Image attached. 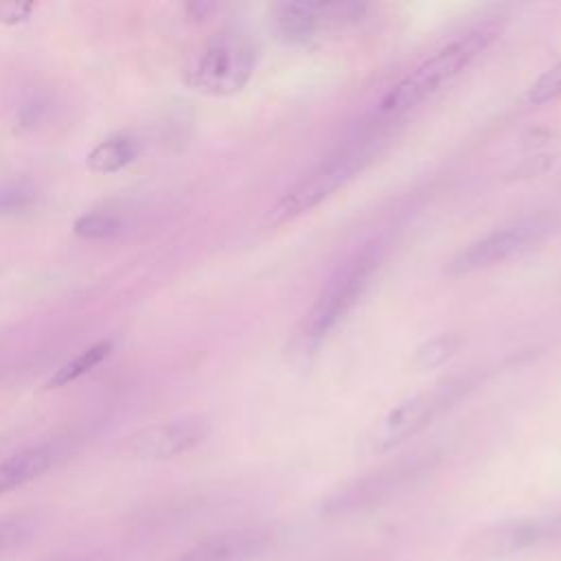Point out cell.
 Instances as JSON below:
<instances>
[{"mask_svg":"<svg viewBox=\"0 0 561 561\" xmlns=\"http://www.w3.org/2000/svg\"><path fill=\"white\" fill-rule=\"evenodd\" d=\"M138 156V145L127 136H114L99 142L88 153V169L94 173H116L131 164Z\"/></svg>","mask_w":561,"mask_h":561,"instance_id":"7c38bea8","label":"cell"},{"mask_svg":"<svg viewBox=\"0 0 561 561\" xmlns=\"http://www.w3.org/2000/svg\"><path fill=\"white\" fill-rule=\"evenodd\" d=\"M114 351L112 340H99L92 346H88L85 351H81L77 357L68 359L66 364H61L44 383L46 388H61L68 386L72 381H77L79 377L88 375L92 368H96L101 362H105Z\"/></svg>","mask_w":561,"mask_h":561,"instance_id":"4fadbf2b","label":"cell"},{"mask_svg":"<svg viewBox=\"0 0 561 561\" xmlns=\"http://www.w3.org/2000/svg\"><path fill=\"white\" fill-rule=\"evenodd\" d=\"M467 379H449L436 383L430 390L408 397L386 414L377 443L381 447H392L414 436L416 432L427 427L436 416H440L449 405H454L467 392Z\"/></svg>","mask_w":561,"mask_h":561,"instance_id":"8992f818","label":"cell"},{"mask_svg":"<svg viewBox=\"0 0 561 561\" xmlns=\"http://www.w3.org/2000/svg\"><path fill=\"white\" fill-rule=\"evenodd\" d=\"M265 548V537L256 533H226L210 537L173 561H252Z\"/></svg>","mask_w":561,"mask_h":561,"instance_id":"9c48e42d","label":"cell"},{"mask_svg":"<svg viewBox=\"0 0 561 561\" xmlns=\"http://www.w3.org/2000/svg\"><path fill=\"white\" fill-rule=\"evenodd\" d=\"M256 66L252 39L239 31L210 35L188 59L184 81L208 96H230L248 85Z\"/></svg>","mask_w":561,"mask_h":561,"instance_id":"7a4b0ae2","label":"cell"},{"mask_svg":"<svg viewBox=\"0 0 561 561\" xmlns=\"http://www.w3.org/2000/svg\"><path fill=\"white\" fill-rule=\"evenodd\" d=\"M458 346V340L454 335H438L430 342H425L423 346L416 348V355H414V366L425 370V368H434V366H440L445 359H449L454 355Z\"/></svg>","mask_w":561,"mask_h":561,"instance_id":"e0dca14e","label":"cell"},{"mask_svg":"<svg viewBox=\"0 0 561 561\" xmlns=\"http://www.w3.org/2000/svg\"><path fill=\"white\" fill-rule=\"evenodd\" d=\"M31 535H33V526L24 517L0 519V559L22 548L31 539Z\"/></svg>","mask_w":561,"mask_h":561,"instance_id":"ac0fdd59","label":"cell"},{"mask_svg":"<svg viewBox=\"0 0 561 561\" xmlns=\"http://www.w3.org/2000/svg\"><path fill=\"white\" fill-rule=\"evenodd\" d=\"M33 11H35V2L2 0L0 2V24L13 26V24H20V22H26Z\"/></svg>","mask_w":561,"mask_h":561,"instance_id":"d6986e66","label":"cell"},{"mask_svg":"<svg viewBox=\"0 0 561 561\" xmlns=\"http://www.w3.org/2000/svg\"><path fill=\"white\" fill-rule=\"evenodd\" d=\"M495 37L493 28H473L434 55L423 59L412 72H408L379 103V114L401 116L423 103L430 94L440 90L445 83L456 79Z\"/></svg>","mask_w":561,"mask_h":561,"instance_id":"6da1fadb","label":"cell"},{"mask_svg":"<svg viewBox=\"0 0 561 561\" xmlns=\"http://www.w3.org/2000/svg\"><path fill=\"white\" fill-rule=\"evenodd\" d=\"M379 265L377 248H364L346 259L324 283L302 322V337L320 342L335 331L366 294L370 278Z\"/></svg>","mask_w":561,"mask_h":561,"instance_id":"277c9868","label":"cell"},{"mask_svg":"<svg viewBox=\"0 0 561 561\" xmlns=\"http://www.w3.org/2000/svg\"><path fill=\"white\" fill-rule=\"evenodd\" d=\"M208 434V423L199 416H186L147 427L129 436L123 449L140 460H167L197 447Z\"/></svg>","mask_w":561,"mask_h":561,"instance_id":"ba28073f","label":"cell"},{"mask_svg":"<svg viewBox=\"0 0 561 561\" xmlns=\"http://www.w3.org/2000/svg\"><path fill=\"white\" fill-rule=\"evenodd\" d=\"M72 232L81 239H112L123 232V219L114 213H85L75 219Z\"/></svg>","mask_w":561,"mask_h":561,"instance_id":"9a60e30c","label":"cell"},{"mask_svg":"<svg viewBox=\"0 0 561 561\" xmlns=\"http://www.w3.org/2000/svg\"><path fill=\"white\" fill-rule=\"evenodd\" d=\"M557 228V217L552 213H533L519 217L506 226H500L480 239L465 245L449 263L447 274L465 276L486 267H493L524 250L543 241Z\"/></svg>","mask_w":561,"mask_h":561,"instance_id":"5b68a950","label":"cell"},{"mask_svg":"<svg viewBox=\"0 0 561 561\" xmlns=\"http://www.w3.org/2000/svg\"><path fill=\"white\" fill-rule=\"evenodd\" d=\"M375 140L377 138H364L355 140L353 145H346L342 151L331 156L327 162L318 164L311 173H307L300 182H296L267 213L265 224L267 226H280L287 224L322 202H327L331 195H335L346 182H351L375 156Z\"/></svg>","mask_w":561,"mask_h":561,"instance_id":"3957f363","label":"cell"},{"mask_svg":"<svg viewBox=\"0 0 561 561\" xmlns=\"http://www.w3.org/2000/svg\"><path fill=\"white\" fill-rule=\"evenodd\" d=\"M364 11L366 4L357 2H280L274 7V24L287 42L307 44L357 22Z\"/></svg>","mask_w":561,"mask_h":561,"instance_id":"52a82bcc","label":"cell"},{"mask_svg":"<svg viewBox=\"0 0 561 561\" xmlns=\"http://www.w3.org/2000/svg\"><path fill=\"white\" fill-rule=\"evenodd\" d=\"M557 99H561V61L552 64L526 88L522 103L528 107H541Z\"/></svg>","mask_w":561,"mask_h":561,"instance_id":"2e32d148","label":"cell"},{"mask_svg":"<svg viewBox=\"0 0 561 561\" xmlns=\"http://www.w3.org/2000/svg\"><path fill=\"white\" fill-rule=\"evenodd\" d=\"M55 465V447L48 443L20 449L0 462V495L37 480Z\"/></svg>","mask_w":561,"mask_h":561,"instance_id":"8fae6325","label":"cell"},{"mask_svg":"<svg viewBox=\"0 0 561 561\" xmlns=\"http://www.w3.org/2000/svg\"><path fill=\"white\" fill-rule=\"evenodd\" d=\"M561 530V522L557 519H524V522H508L497 526L491 533L482 535L478 552H508L519 550L524 546L537 543L541 539H550Z\"/></svg>","mask_w":561,"mask_h":561,"instance_id":"30bf717a","label":"cell"},{"mask_svg":"<svg viewBox=\"0 0 561 561\" xmlns=\"http://www.w3.org/2000/svg\"><path fill=\"white\" fill-rule=\"evenodd\" d=\"M37 202V188L26 180H9L0 184V217L26 213Z\"/></svg>","mask_w":561,"mask_h":561,"instance_id":"5bb4252c","label":"cell"}]
</instances>
